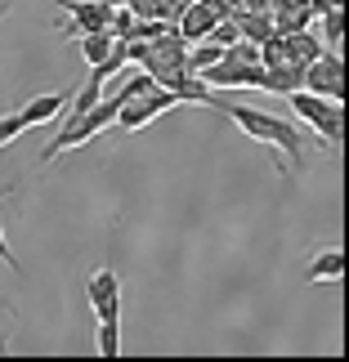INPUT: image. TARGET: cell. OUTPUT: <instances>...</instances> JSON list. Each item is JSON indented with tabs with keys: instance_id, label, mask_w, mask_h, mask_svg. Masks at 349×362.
Listing matches in <instances>:
<instances>
[{
	"instance_id": "cell-1",
	"label": "cell",
	"mask_w": 349,
	"mask_h": 362,
	"mask_svg": "<svg viewBox=\"0 0 349 362\" xmlns=\"http://www.w3.org/2000/svg\"><path fill=\"white\" fill-rule=\"evenodd\" d=\"M206 107H219V112H224L246 139L278 148L291 165H296V170H304V134H300V125H291V121L273 117V112H260V107L233 103V99H224V94H215V90H211V99H206Z\"/></svg>"
},
{
	"instance_id": "cell-2",
	"label": "cell",
	"mask_w": 349,
	"mask_h": 362,
	"mask_svg": "<svg viewBox=\"0 0 349 362\" xmlns=\"http://www.w3.org/2000/svg\"><path fill=\"white\" fill-rule=\"evenodd\" d=\"M117 107H121V99L113 94V99H99V103L90 107V112L67 117V121H63V130L54 134L45 148H40V165L54 161V157H63V152H72V148H81V144H90V139H99L108 125L117 121Z\"/></svg>"
},
{
	"instance_id": "cell-3",
	"label": "cell",
	"mask_w": 349,
	"mask_h": 362,
	"mask_svg": "<svg viewBox=\"0 0 349 362\" xmlns=\"http://www.w3.org/2000/svg\"><path fill=\"white\" fill-rule=\"evenodd\" d=\"M287 103H291V112L323 139V148H331L345 134V103L341 99H318L309 90H296V94H287Z\"/></svg>"
},
{
	"instance_id": "cell-4",
	"label": "cell",
	"mask_w": 349,
	"mask_h": 362,
	"mask_svg": "<svg viewBox=\"0 0 349 362\" xmlns=\"http://www.w3.org/2000/svg\"><path fill=\"white\" fill-rule=\"evenodd\" d=\"M211 90H260V81H264V63H237L233 54H219V63L211 67H202L198 72Z\"/></svg>"
},
{
	"instance_id": "cell-5",
	"label": "cell",
	"mask_w": 349,
	"mask_h": 362,
	"mask_svg": "<svg viewBox=\"0 0 349 362\" xmlns=\"http://www.w3.org/2000/svg\"><path fill=\"white\" fill-rule=\"evenodd\" d=\"M171 107H179V103H175V94L166 90V86H152V90H144V94H135L130 103H121L113 125H121V130H144L152 117L171 112Z\"/></svg>"
},
{
	"instance_id": "cell-6",
	"label": "cell",
	"mask_w": 349,
	"mask_h": 362,
	"mask_svg": "<svg viewBox=\"0 0 349 362\" xmlns=\"http://www.w3.org/2000/svg\"><path fill=\"white\" fill-rule=\"evenodd\" d=\"M300 90L318 94V99H345V63H341V54L331 49V54H318L314 63H304V86Z\"/></svg>"
},
{
	"instance_id": "cell-7",
	"label": "cell",
	"mask_w": 349,
	"mask_h": 362,
	"mask_svg": "<svg viewBox=\"0 0 349 362\" xmlns=\"http://www.w3.org/2000/svg\"><path fill=\"white\" fill-rule=\"evenodd\" d=\"M229 13H233V9L224 5V0H193V5L179 9L175 32L193 45V40H206V36H211V27H215L219 18H229Z\"/></svg>"
},
{
	"instance_id": "cell-8",
	"label": "cell",
	"mask_w": 349,
	"mask_h": 362,
	"mask_svg": "<svg viewBox=\"0 0 349 362\" xmlns=\"http://www.w3.org/2000/svg\"><path fill=\"white\" fill-rule=\"evenodd\" d=\"M86 296H90V309L99 322H121V282L113 269H94L86 282Z\"/></svg>"
},
{
	"instance_id": "cell-9",
	"label": "cell",
	"mask_w": 349,
	"mask_h": 362,
	"mask_svg": "<svg viewBox=\"0 0 349 362\" xmlns=\"http://www.w3.org/2000/svg\"><path fill=\"white\" fill-rule=\"evenodd\" d=\"M304 86V63L296 59H282V63H264V81H260V90H269V94H296Z\"/></svg>"
},
{
	"instance_id": "cell-10",
	"label": "cell",
	"mask_w": 349,
	"mask_h": 362,
	"mask_svg": "<svg viewBox=\"0 0 349 362\" xmlns=\"http://www.w3.org/2000/svg\"><path fill=\"white\" fill-rule=\"evenodd\" d=\"M54 5H63L67 13H72V23L81 27V32H108V9L103 0H54Z\"/></svg>"
},
{
	"instance_id": "cell-11",
	"label": "cell",
	"mask_w": 349,
	"mask_h": 362,
	"mask_svg": "<svg viewBox=\"0 0 349 362\" xmlns=\"http://www.w3.org/2000/svg\"><path fill=\"white\" fill-rule=\"evenodd\" d=\"M67 99H72V94H36L27 107H18V117H23L27 130H32V125H45V121H54V117H63Z\"/></svg>"
},
{
	"instance_id": "cell-12",
	"label": "cell",
	"mask_w": 349,
	"mask_h": 362,
	"mask_svg": "<svg viewBox=\"0 0 349 362\" xmlns=\"http://www.w3.org/2000/svg\"><path fill=\"white\" fill-rule=\"evenodd\" d=\"M304 277H309V282H341L345 277V255L336 246L318 250V255L309 259V269H304Z\"/></svg>"
},
{
	"instance_id": "cell-13",
	"label": "cell",
	"mask_w": 349,
	"mask_h": 362,
	"mask_svg": "<svg viewBox=\"0 0 349 362\" xmlns=\"http://www.w3.org/2000/svg\"><path fill=\"white\" fill-rule=\"evenodd\" d=\"M282 45H287V59H296V63H314L318 54H323V40L314 32H287Z\"/></svg>"
},
{
	"instance_id": "cell-14",
	"label": "cell",
	"mask_w": 349,
	"mask_h": 362,
	"mask_svg": "<svg viewBox=\"0 0 349 362\" xmlns=\"http://www.w3.org/2000/svg\"><path fill=\"white\" fill-rule=\"evenodd\" d=\"M76 45H81V59L94 67V63H103V59H108V49H113V36H108V32H81V36H76Z\"/></svg>"
},
{
	"instance_id": "cell-15",
	"label": "cell",
	"mask_w": 349,
	"mask_h": 362,
	"mask_svg": "<svg viewBox=\"0 0 349 362\" xmlns=\"http://www.w3.org/2000/svg\"><path fill=\"white\" fill-rule=\"evenodd\" d=\"M219 54H224V45L219 40H193V49H188V67L193 72H202V67H211V63H219Z\"/></svg>"
},
{
	"instance_id": "cell-16",
	"label": "cell",
	"mask_w": 349,
	"mask_h": 362,
	"mask_svg": "<svg viewBox=\"0 0 349 362\" xmlns=\"http://www.w3.org/2000/svg\"><path fill=\"white\" fill-rule=\"evenodd\" d=\"M94 349H99V358H117L121 354V322H99L94 327Z\"/></svg>"
},
{
	"instance_id": "cell-17",
	"label": "cell",
	"mask_w": 349,
	"mask_h": 362,
	"mask_svg": "<svg viewBox=\"0 0 349 362\" xmlns=\"http://www.w3.org/2000/svg\"><path fill=\"white\" fill-rule=\"evenodd\" d=\"M318 13H323V27H327V32H323L327 45L336 49L341 45V5H327V9H318Z\"/></svg>"
},
{
	"instance_id": "cell-18",
	"label": "cell",
	"mask_w": 349,
	"mask_h": 362,
	"mask_svg": "<svg viewBox=\"0 0 349 362\" xmlns=\"http://www.w3.org/2000/svg\"><path fill=\"white\" fill-rule=\"evenodd\" d=\"M23 130H27V125H23V117H18V112L0 117V148H5V144H13V139H18Z\"/></svg>"
},
{
	"instance_id": "cell-19",
	"label": "cell",
	"mask_w": 349,
	"mask_h": 362,
	"mask_svg": "<svg viewBox=\"0 0 349 362\" xmlns=\"http://www.w3.org/2000/svg\"><path fill=\"white\" fill-rule=\"evenodd\" d=\"M0 197H9V192H0ZM0 259H5V264H9L13 273H23V264H18V255H13V250H9V242H5V228H0Z\"/></svg>"
},
{
	"instance_id": "cell-20",
	"label": "cell",
	"mask_w": 349,
	"mask_h": 362,
	"mask_svg": "<svg viewBox=\"0 0 349 362\" xmlns=\"http://www.w3.org/2000/svg\"><path fill=\"white\" fill-rule=\"evenodd\" d=\"M9 9H13V5H9V0H5V5H0V23H5V13H9Z\"/></svg>"
},
{
	"instance_id": "cell-21",
	"label": "cell",
	"mask_w": 349,
	"mask_h": 362,
	"mask_svg": "<svg viewBox=\"0 0 349 362\" xmlns=\"http://www.w3.org/2000/svg\"><path fill=\"white\" fill-rule=\"evenodd\" d=\"M103 5H108V9H117V5H125V0H103Z\"/></svg>"
}]
</instances>
